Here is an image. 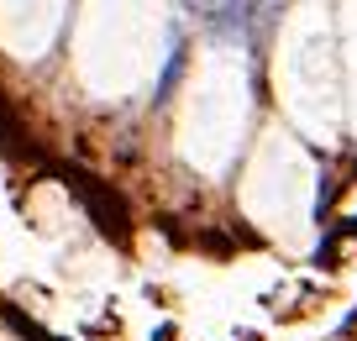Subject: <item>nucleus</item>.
Listing matches in <instances>:
<instances>
[{
    "label": "nucleus",
    "instance_id": "f257e3e1",
    "mask_svg": "<svg viewBox=\"0 0 357 341\" xmlns=\"http://www.w3.org/2000/svg\"><path fill=\"white\" fill-rule=\"evenodd\" d=\"M178 68H184V43L174 37V53H168V63H163V79H158V100H168V89H174Z\"/></svg>",
    "mask_w": 357,
    "mask_h": 341
}]
</instances>
